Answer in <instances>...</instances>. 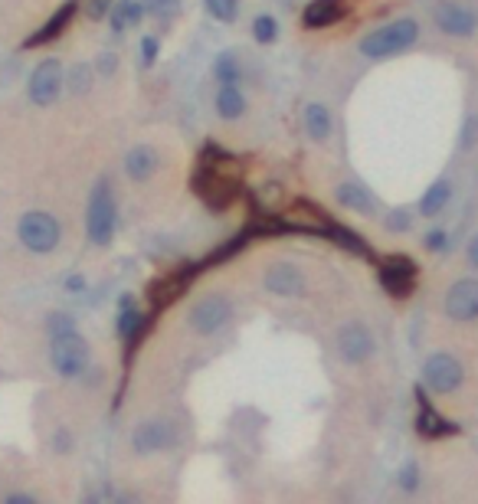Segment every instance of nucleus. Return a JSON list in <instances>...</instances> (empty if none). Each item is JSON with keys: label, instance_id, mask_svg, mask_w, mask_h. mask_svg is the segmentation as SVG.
Instances as JSON below:
<instances>
[{"label": "nucleus", "instance_id": "f257e3e1", "mask_svg": "<svg viewBox=\"0 0 478 504\" xmlns=\"http://www.w3.org/2000/svg\"><path fill=\"white\" fill-rule=\"evenodd\" d=\"M115 230H119V204H115V190H111L109 180H95L92 194H89L86 206V233L89 242L99 249H105L115 240Z\"/></svg>", "mask_w": 478, "mask_h": 504}, {"label": "nucleus", "instance_id": "f03ea898", "mask_svg": "<svg viewBox=\"0 0 478 504\" xmlns=\"http://www.w3.org/2000/svg\"><path fill=\"white\" fill-rule=\"evenodd\" d=\"M419 40V24L413 17L390 20V24L370 30L364 40H360V56L368 60H390L397 52H406Z\"/></svg>", "mask_w": 478, "mask_h": 504}, {"label": "nucleus", "instance_id": "7ed1b4c3", "mask_svg": "<svg viewBox=\"0 0 478 504\" xmlns=\"http://www.w3.org/2000/svg\"><path fill=\"white\" fill-rule=\"evenodd\" d=\"M17 240L30 252H36V256H50V252L60 249V240H62L60 220L53 214H46V210H26L17 223Z\"/></svg>", "mask_w": 478, "mask_h": 504}, {"label": "nucleus", "instance_id": "20e7f679", "mask_svg": "<svg viewBox=\"0 0 478 504\" xmlns=\"http://www.w3.org/2000/svg\"><path fill=\"white\" fill-rule=\"evenodd\" d=\"M233 321V301L220 291H210L204 299H196L187 311V325L194 334H204V338H214V334L226 331Z\"/></svg>", "mask_w": 478, "mask_h": 504}, {"label": "nucleus", "instance_id": "39448f33", "mask_svg": "<svg viewBox=\"0 0 478 504\" xmlns=\"http://www.w3.org/2000/svg\"><path fill=\"white\" fill-rule=\"evenodd\" d=\"M50 364L62 380H76L89 370V344L82 334L50 338Z\"/></svg>", "mask_w": 478, "mask_h": 504}, {"label": "nucleus", "instance_id": "423d86ee", "mask_svg": "<svg viewBox=\"0 0 478 504\" xmlns=\"http://www.w3.org/2000/svg\"><path fill=\"white\" fill-rule=\"evenodd\" d=\"M62 86H66V69H62V62L43 60V62H36V69L30 72L26 99H30L36 109H50V105L62 95Z\"/></svg>", "mask_w": 478, "mask_h": 504}, {"label": "nucleus", "instance_id": "0eeeda50", "mask_svg": "<svg viewBox=\"0 0 478 504\" xmlns=\"http://www.w3.org/2000/svg\"><path fill=\"white\" fill-rule=\"evenodd\" d=\"M462 380H465V367H462V360L455 357V354L439 351L423 360V384H426L433 394H439V396L455 394L462 386Z\"/></svg>", "mask_w": 478, "mask_h": 504}, {"label": "nucleus", "instance_id": "6e6552de", "mask_svg": "<svg viewBox=\"0 0 478 504\" xmlns=\"http://www.w3.org/2000/svg\"><path fill=\"white\" fill-rule=\"evenodd\" d=\"M377 279H380L387 295H393V299H410L413 289H416L419 269L410 256H384L377 262Z\"/></svg>", "mask_w": 478, "mask_h": 504}, {"label": "nucleus", "instance_id": "1a4fd4ad", "mask_svg": "<svg viewBox=\"0 0 478 504\" xmlns=\"http://www.w3.org/2000/svg\"><path fill=\"white\" fill-rule=\"evenodd\" d=\"M177 445V426L171 419H145L131 429V449L138 455H158Z\"/></svg>", "mask_w": 478, "mask_h": 504}, {"label": "nucleus", "instance_id": "9d476101", "mask_svg": "<svg viewBox=\"0 0 478 504\" xmlns=\"http://www.w3.org/2000/svg\"><path fill=\"white\" fill-rule=\"evenodd\" d=\"M334 344H338V357H341L344 364H354V367L377 354L374 331H370L368 325H360V321H348V325H341Z\"/></svg>", "mask_w": 478, "mask_h": 504}, {"label": "nucleus", "instance_id": "9b49d317", "mask_svg": "<svg viewBox=\"0 0 478 504\" xmlns=\"http://www.w3.org/2000/svg\"><path fill=\"white\" fill-rule=\"evenodd\" d=\"M445 315L449 321L472 325L478 321V279H459L445 291Z\"/></svg>", "mask_w": 478, "mask_h": 504}, {"label": "nucleus", "instance_id": "f8f14e48", "mask_svg": "<svg viewBox=\"0 0 478 504\" xmlns=\"http://www.w3.org/2000/svg\"><path fill=\"white\" fill-rule=\"evenodd\" d=\"M263 289L272 291V295H279V299H301L305 289H308V279H305V272H301L299 265L275 262V265L265 269Z\"/></svg>", "mask_w": 478, "mask_h": 504}, {"label": "nucleus", "instance_id": "ddd939ff", "mask_svg": "<svg viewBox=\"0 0 478 504\" xmlns=\"http://www.w3.org/2000/svg\"><path fill=\"white\" fill-rule=\"evenodd\" d=\"M435 26H439V33L465 40L478 30V14L465 4H439L435 7Z\"/></svg>", "mask_w": 478, "mask_h": 504}, {"label": "nucleus", "instance_id": "4468645a", "mask_svg": "<svg viewBox=\"0 0 478 504\" xmlns=\"http://www.w3.org/2000/svg\"><path fill=\"white\" fill-rule=\"evenodd\" d=\"M194 187H196V194L206 200V204L214 206V210H226V206H230L233 200L239 197L236 184H233V180H226L223 174L210 171V167H204V171L196 174Z\"/></svg>", "mask_w": 478, "mask_h": 504}, {"label": "nucleus", "instance_id": "2eb2a0df", "mask_svg": "<svg viewBox=\"0 0 478 504\" xmlns=\"http://www.w3.org/2000/svg\"><path fill=\"white\" fill-rule=\"evenodd\" d=\"M419 396V413H416V433L423 439H445V436H455L459 426H455L453 419H445L443 413L433 410V403L423 396V390H416Z\"/></svg>", "mask_w": 478, "mask_h": 504}, {"label": "nucleus", "instance_id": "dca6fc26", "mask_svg": "<svg viewBox=\"0 0 478 504\" xmlns=\"http://www.w3.org/2000/svg\"><path fill=\"white\" fill-rule=\"evenodd\" d=\"M344 17H348V0H311L301 10V24L308 30H325V26H334Z\"/></svg>", "mask_w": 478, "mask_h": 504}, {"label": "nucleus", "instance_id": "f3484780", "mask_svg": "<svg viewBox=\"0 0 478 504\" xmlns=\"http://www.w3.org/2000/svg\"><path fill=\"white\" fill-rule=\"evenodd\" d=\"M158 167H161V157H158V151L151 145H135L125 154V174L135 184H148L158 174Z\"/></svg>", "mask_w": 478, "mask_h": 504}, {"label": "nucleus", "instance_id": "a211bd4d", "mask_svg": "<svg viewBox=\"0 0 478 504\" xmlns=\"http://www.w3.org/2000/svg\"><path fill=\"white\" fill-rule=\"evenodd\" d=\"M76 17V4H72V0H69V4H62L60 10H56V14H53L50 20H46L43 26H40V30H36L33 36H30V40H26L24 43V50H36V46H46V43H53V40H56V36H62V30H66L69 26V20Z\"/></svg>", "mask_w": 478, "mask_h": 504}, {"label": "nucleus", "instance_id": "6ab92c4d", "mask_svg": "<svg viewBox=\"0 0 478 504\" xmlns=\"http://www.w3.org/2000/svg\"><path fill=\"white\" fill-rule=\"evenodd\" d=\"M214 105L223 121H236L246 111V95H243V89L236 82H220V89L214 95Z\"/></svg>", "mask_w": 478, "mask_h": 504}, {"label": "nucleus", "instance_id": "aec40b11", "mask_svg": "<svg viewBox=\"0 0 478 504\" xmlns=\"http://www.w3.org/2000/svg\"><path fill=\"white\" fill-rule=\"evenodd\" d=\"M145 17L148 14H145V4H141V0H115L109 10V26L115 30V33H125V30L138 26Z\"/></svg>", "mask_w": 478, "mask_h": 504}, {"label": "nucleus", "instance_id": "412c9836", "mask_svg": "<svg viewBox=\"0 0 478 504\" xmlns=\"http://www.w3.org/2000/svg\"><path fill=\"white\" fill-rule=\"evenodd\" d=\"M449 200H453V184L445 177L433 180L429 184V190H423V197H419V214L423 216H439L449 206Z\"/></svg>", "mask_w": 478, "mask_h": 504}, {"label": "nucleus", "instance_id": "4be33fe9", "mask_svg": "<svg viewBox=\"0 0 478 504\" xmlns=\"http://www.w3.org/2000/svg\"><path fill=\"white\" fill-rule=\"evenodd\" d=\"M331 128H334V121H331V111H328V105L321 102H308L305 105V131L311 141H328L331 138Z\"/></svg>", "mask_w": 478, "mask_h": 504}, {"label": "nucleus", "instance_id": "5701e85b", "mask_svg": "<svg viewBox=\"0 0 478 504\" xmlns=\"http://www.w3.org/2000/svg\"><path fill=\"white\" fill-rule=\"evenodd\" d=\"M184 279H190V265H187V272H174V275H167V279H161V282H154L151 285L154 308L171 305V301L180 295V289H184Z\"/></svg>", "mask_w": 478, "mask_h": 504}, {"label": "nucleus", "instance_id": "b1692460", "mask_svg": "<svg viewBox=\"0 0 478 504\" xmlns=\"http://www.w3.org/2000/svg\"><path fill=\"white\" fill-rule=\"evenodd\" d=\"M338 200H341V206L358 210V214H370L377 206L374 197H370V190H364L360 184H341V187H338Z\"/></svg>", "mask_w": 478, "mask_h": 504}, {"label": "nucleus", "instance_id": "393cba45", "mask_svg": "<svg viewBox=\"0 0 478 504\" xmlns=\"http://www.w3.org/2000/svg\"><path fill=\"white\" fill-rule=\"evenodd\" d=\"M138 328H141V311H138L135 301L125 295V299H121V311H119V325H115V331H119L121 341H135Z\"/></svg>", "mask_w": 478, "mask_h": 504}, {"label": "nucleus", "instance_id": "a878e982", "mask_svg": "<svg viewBox=\"0 0 478 504\" xmlns=\"http://www.w3.org/2000/svg\"><path fill=\"white\" fill-rule=\"evenodd\" d=\"M243 69H239V60L233 52H220L214 60V79L216 82H239Z\"/></svg>", "mask_w": 478, "mask_h": 504}, {"label": "nucleus", "instance_id": "bb28decb", "mask_svg": "<svg viewBox=\"0 0 478 504\" xmlns=\"http://www.w3.org/2000/svg\"><path fill=\"white\" fill-rule=\"evenodd\" d=\"M253 40L263 46L275 43L279 40V24H275V17H269V14H259L256 20H253Z\"/></svg>", "mask_w": 478, "mask_h": 504}, {"label": "nucleus", "instance_id": "cd10ccee", "mask_svg": "<svg viewBox=\"0 0 478 504\" xmlns=\"http://www.w3.org/2000/svg\"><path fill=\"white\" fill-rule=\"evenodd\" d=\"M145 4V14L154 20H161V24H167V20H174L180 14V0H141Z\"/></svg>", "mask_w": 478, "mask_h": 504}, {"label": "nucleus", "instance_id": "c85d7f7f", "mask_svg": "<svg viewBox=\"0 0 478 504\" xmlns=\"http://www.w3.org/2000/svg\"><path fill=\"white\" fill-rule=\"evenodd\" d=\"M204 7H206V14L214 20H220V24H233L239 14L236 0H204Z\"/></svg>", "mask_w": 478, "mask_h": 504}, {"label": "nucleus", "instance_id": "c756f323", "mask_svg": "<svg viewBox=\"0 0 478 504\" xmlns=\"http://www.w3.org/2000/svg\"><path fill=\"white\" fill-rule=\"evenodd\" d=\"M46 331H50V338H62V334H76V318L66 315V311H53V315L46 318Z\"/></svg>", "mask_w": 478, "mask_h": 504}, {"label": "nucleus", "instance_id": "7c9ffc66", "mask_svg": "<svg viewBox=\"0 0 478 504\" xmlns=\"http://www.w3.org/2000/svg\"><path fill=\"white\" fill-rule=\"evenodd\" d=\"M66 86H69V92H89V86H92V66H72L69 69V76H66Z\"/></svg>", "mask_w": 478, "mask_h": 504}, {"label": "nucleus", "instance_id": "2f4dec72", "mask_svg": "<svg viewBox=\"0 0 478 504\" xmlns=\"http://www.w3.org/2000/svg\"><path fill=\"white\" fill-rule=\"evenodd\" d=\"M475 145H478V119H475V115H469V119H465V125H462L459 147H462V151H472Z\"/></svg>", "mask_w": 478, "mask_h": 504}, {"label": "nucleus", "instance_id": "473e14b6", "mask_svg": "<svg viewBox=\"0 0 478 504\" xmlns=\"http://www.w3.org/2000/svg\"><path fill=\"white\" fill-rule=\"evenodd\" d=\"M158 50H161V40L154 33L141 36V62L145 66H154V60H158Z\"/></svg>", "mask_w": 478, "mask_h": 504}, {"label": "nucleus", "instance_id": "72a5a7b5", "mask_svg": "<svg viewBox=\"0 0 478 504\" xmlns=\"http://www.w3.org/2000/svg\"><path fill=\"white\" fill-rule=\"evenodd\" d=\"M423 242H426L429 252H443L445 242H449V233H445V230H429L426 236H423Z\"/></svg>", "mask_w": 478, "mask_h": 504}, {"label": "nucleus", "instance_id": "f704fd0d", "mask_svg": "<svg viewBox=\"0 0 478 504\" xmlns=\"http://www.w3.org/2000/svg\"><path fill=\"white\" fill-rule=\"evenodd\" d=\"M95 69H99L102 76H115V69H119V56H115V52H99Z\"/></svg>", "mask_w": 478, "mask_h": 504}, {"label": "nucleus", "instance_id": "c9c22d12", "mask_svg": "<svg viewBox=\"0 0 478 504\" xmlns=\"http://www.w3.org/2000/svg\"><path fill=\"white\" fill-rule=\"evenodd\" d=\"M400 485L406 488V491H416V461H406V465H403V471H400Z\"/></svg>", "mask_w": 478, "mask_h": 504}, {"label": "nucleus", "instance_id": "e433bc0d", "mask_svg": "<svg viewBox=\"0 0 478 504\" xmlns=\"http://www.w3.org/2000/svg\"><path fill=\"white\" fill-rule=\"evenodd\" d=\"M109 10H111V0H89V4H86V14L92 20L109 17Z\"/></svg>", "mask_w": 478, "mask_h": 504}, {"label": "nucleus", "instance_id": "4c0bfd02", "mask_svg": "<svg viewBox=\"0 0 478 504\" xmlns=\"http://www.w3.org/2000/svg\"><path fill=\"white\" fill-rule=\"evenodd\" d=\"M387 230H410V216H406V210H397V214H390V220H387Z\"/></svg>", "mask_w": 478, "mask_h": 504}, {"label": "nucleus", "instance_id": "58836bf2", "mask_svg": "<svg viewBox=\"0 0 478 504\" xmlns=\"http://www.w3.org/2000/svg\"><path fill=\"white\" fill-rule=\"evenodd\" d=\"M66 291H72V295L86 291V279H82V275H69V279H66Z\"/></svg>", "mask_w": 478, "mask_h": 504}, {"label": "nucleus", "instance_id": "ea45409f", "mask_svg": "<svg viewBox=\"0 0 478 504\" xmlns=\"http://www.w3.org/2000/svg\"><path fill=\"white\" fill-rule=\"evenodd\" d=\"M469 262L478 269V236H472L469 240Z\"/></svg>", "mask_w": 478, "mask_h": 504}, {"label": "nucleus", "instance_id": "a19ab883", "mask_svg": "<svg viewBox=\"0 0 478 504\" xmlns=\"http://www.w3.org/2000/svg\"><path fill=\"white\" fill-rule=\"evenodd\" d=\"M4 501H17V504H33L36 495H7Z\"/></svg>", "mask_w": 478, "mask_h": 504}, {"label": "nucleus", "instance_id": "79ce46f5", "mask_svg": "<svg viewBox=\"0 0 478 504\" xmlns=\"http://www.w3.org/2000/svg\"><path fill=\"white\" fill-rule=\"evenodd\" d=\"M53 445H56V449H62V452H66V449H69V436H66V433H60V436H53Z\"/></svg>", "mask_w": 478, "mask_h": 504}]
</instances>
